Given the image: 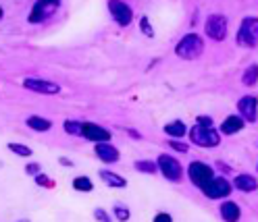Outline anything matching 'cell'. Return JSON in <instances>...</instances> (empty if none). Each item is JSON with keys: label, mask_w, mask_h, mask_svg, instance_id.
Here are the masks:
<instances>
[{"label": "cell", "mask_w": 258, "mask_h": 222, "mask_svg": "<svg viewBox=\"0 0 258 222\" xmlns=\"http://www.w3.org/2000/svg\"><path fill=\"white\" fill-rule=\"evenodd\" d=\"M163 131H165V135L167 137H171V139H181L183 135H187V125L183 123V121H169L165 127H163Z\"/></svg>", "instance_id": "ac0fdd59"}, {"label": "cell", "mask_w": 258, "mask_h": 222, "mask_svg": "<svg viewBox=\"0 0 258 222\" xmlns=\"http://www.w3.org/2000/svg\"><path fill=\"white\" fill-rule=\"evenodd\" d=\"M127 133H129V137H134V139H142V135L136 129H127Z\"/></svg>", "instance_id": "836d02e7"}, {"label": "cell", "mask_w": 258, "mask_h": 222, "mask_svg": "<svg viewBox=\"0 0 258 222\" xmlns=\"http://www.w3.org/2000/svg\"><path fill=\"white\" fill-rule=\"evenodd\" d=\"M3 15H5V11H3V7H0V19H3Z\"/></svg>", "instance_id": "d590c367"}, {"label": "cell", "mask_w": 258, "mask_h": 222, "mask_svg": "<svg viewBox=\"0 0 258 222\" xmlns=\"http://www.w3.org/2000/svg\"><path fill=\"white\" fill-rule=\"evenodd\" d=\"M140 31H142V34L146 36V38H154V29H152L148 17H142V19H140Z\"/></svg>", "instance_id": "484cf974"}, {"label": "cell", "mask_w": 258, "mask_h": 222, "mask_svg": "<svg viewBox=\"0 0 258 222\" xmlns=\"http://www.w3.org/2000/svg\"><path fill=\"white\" fill-rule=\"evenodd\" d=\"M231 191H233L231 181L221 177V174H217V177L202 189L204 197H208V199H227L231 195Z\"/></svg>", "instance_id": "52a82bcc"}, {"label": "cell", "mask_w": 258, "mask_h": 222, "mask_svg": "<svg viewBox=\"0 0 258 222\" xmlns=\"http://www.w3.org/2000/svg\"><path fill=\"white\" fill-rule=\"evenodd\" d=\"M82 137L92 141V144H104V141H110V131L106 127L98 125V123H84V131H82Z\"/></svg>", "instance_id": "7c38bea8"}, {"label": "cell", "mask_w": 258, "mask_h": 222, "mask_svg": "<svg viewBox=\"0 0 258 222\" xmlns=\"http://www.w3.org/2000/svg\"><path fill=\"white\" fill-rule=\"evenodd\" d=\"M7 150L13 152V154H17V156H21V158H31V156H34V150H31L29 146L17 144V141H9V144H7Z\"/></svg>", "instance_id": "44dd1931"}, {"label": "cell", "mask_w": 258, "mask_h": 222, "mask_svg": "<svg viewBox=\"0 0 258 222\" xmlns=\"http://www.w3.org/2000/svg\"><path fill=\"white\" fill-rule=\"evenodd\" d=\"M134 168L138 172H144V174H156L158 172V166H156L154 160H136Z\"/></svg>", "instance_id": "cb8c5ba5"}, {"label": "cell", "mask_w": 258, "mask_h": 222, "mask_svg": "<svg viewBox=\"0 0 258 222\" xmlns=\"http://www.w3.org/2000/svg\"><path fill=\"white\" fill-rule=\"evenodd\" d=\"M189 139L194 146L198 148H217L221 144V133L215 129V127H200L194 125L191 129L187 131Z\"/></svg>", "instance_id": "7a4b0ae2"}, {"label": "cell", "mask_w": 258, "mask_h": 222, "mask_svg": "<svg viewBox=\"0 0 258 222\" xmlns=\"http://www.w3.org/2000/svg\"><path fill=\"white\" fill-rule=\"evenodd\" d=\"M227 25L229 23L223 15H208L206 21H204V34L213 42H223L227 38Z\"/></svg>", "instance_id": "ba28073f"}, {"label": "cell", "mask_w": 258, "mask_h": 222, "mask_svg": "<svg viewBox=\"0 0 258 222\" xmlns=\"http://www.w3.org/2000/svg\"><path fill=\"white\" fill-rule=\"evenodd\" d=\"M23 87L34 91V93H40V96H56L60 93V85L54 83V81H48V79H40V77H27L23 79Z\"/></svg>", "instance_id": "30bf717a"}, {"label": "cell", "mask_w": 258, "mask_h": 222, "mask_svg": "<svg viewBox=\"0 0 258 222\" xmlns=\"http://www.w3.org/2000/svg\"><path fill=\"white\" fill-rule=\"evenodd\" d=\"M62 0H36L34 7H31L29 15H27V21L29 23H42L48 17H52L54 11L60 7Z\"/></svg>", "instance_id": "8992f818"}, {"label": "cell", "mask_w": 258, "mask_h": 222, "mask_svg": "<svg viewBox=\"0 0 258 222\" xmlns=\"http://www.w3.org/2000/svg\"><path fill=\"white\" fill-rule=\"evenodd\" d=\"M219 216L223 218V222H239V218H241L239 203L231 201V199H223L219 205Z\"/></svg>", "instance_id": "5bb4252c"}, {"label": "cell", "mask_w": 258, "mask_h": 222, "mask_svg": "<svg viewBox=\"0 0 258 222\" xmlns=\"http://www.w3.org/2000/svg\"><path fill=\"white\" fill-rule=\"evenodd\" d=\"M217 166L223 170V172H231V166H227V164H223V162H217Z\"/></svg>", "instance_id": "e575fe53"}, {"label": "cell", "mask_w": 258, "mask_h": 222, "mask_svg": "<svg viewBox=\"0 0 258 222\" xmlns=\"http://www.w3.org/2000/svg\"><path fill=\"white\" fill-rule=\"evenodd\" d=\"M231 185H233V189H237V191H241V193H254L258 189V181L248 172L235 174V179L231 181Z\"/></svg>", "instance_id": "2e32d148"}, {"label": "cell", "mask_w": 258, "mask_h": 222, "mask_svg": "<svg viewBox=\"0 0 258 222\" xmlns=\"http://www.w3.org/2000/svg\"><path fill=\"white\" fill-rule=\"evenodd\" d=\"M187 177H189L191 185L198 187L200 191H202V189L217 177V172H215V168H213L211 164L196 160V162H189V166H187Z\"/></svg>", "instance_id": "277c9868"}, {"label": "cell", "mask_w": 258, "mask_h": 222, "mask_svg": "<svg viewBox=\"0 0 258 222\" xmlns=\"http://www.w3.org/2000/svg\"><path fill=\"white\" fill-rule=\"evenodd\" d=\"M196 125H200V127H215V121H213V117L200 115V117H196Z\"/></svg>", "instance_id": "4dcf8cb0"}, {"label": "cell", "mask_w": 258, "mask_h": 222, "mask_svg": "<svg viewBox=\"0 0 258 222\" xmlns=\"http://www.w3.org/2000/svg\"><path fill=\"white\" fill-rule=\"evenodd\" d=\"M169 146H171L175 152H179V154H185V152L189 150L187 144H183V141H177V139H171V141H169Z\"/></svg>", "instance_id": "83f0119b"}, {"label": "cell", "mask_w": 258, "mask_h": 222, "mask_svg": "<svg viewBox=\"0 0 258 222\" xmlns=\"http://www.w3.org/2000/svg\"><path fill=\"white\" fill-rule=\"evenodd\" d=\"M25 125L29 127L31 131H38V133H46L52 129V121L50 119H44V117H38V115H31L25 119Z\"/></svg>", "instance_id": "d6986e66"}, {"label": "cell", "mask_w": 258, "mask_h": 222, "mask_svg": "<svg viewBox=\"0 0 258 222\" xmlns=\"http://www.w3.org/2000/svg\"><path fill=\"white\" fill-rule=\"evenodd\" d=\"M241 83H244L246 87H252V85L258 83V65H250L244 71V75H241Z\"/></svg>", "instance_id": "7402d4cb"}, {"label": "cell", "mask_w": 258, "mask_h": 222, "mask_svg": "<svg viewBox=\"0 0 258 222\" xmlns=\"http://www.w3.org/2000/svg\"><path fill=\"white\" fill-rule=\"evenodd\" d=\"M94 218L98 220V222H112L110 214H108L104 208H94Z\"/></svg>", "instance_id": "4316f807"}, {"label": "cell", "mask_w": 258, "mask_h": 222, "mask_svg": "<svg viewBox=\"0 0 258 222\" xmlns=\"http://www.w3.org/2000/svg\"><path fill=\"white\" fill-rule=\"evenodd\" d=\"M256 170H258V164H256Z\"/></svg>", "instance_id": "74e56055"}, {"label": "cell", "mask_w": 258, "mask_h": 222, "mask_svg": "<svg viewBox=\"0 0 258 222\" xmlns=\"http://www.w3.org/2000/svg\"><path fill=\"white\" fill-rule=\"evenodd\" d=\"M94 154L104 164H115V162L121 160V152L112 144H108V141H104V144H96L94 146Z\"/></svg>", "instance_id": "4fadbf2b"}, {"label": "cell", "mask_w": 258, "mask_h": 222, "mask_svg": "<svg viewBox=\"0 0 258 222\" xmlns=\"http://www.w3.org/2000/svg\"><path fill=\"white\" fill-rule=\"evenodd\" d=\"M71 185H73L75 191H79V193H90V191H94V183H92L90 177H86V174H77V177L71 181Z\"/></svg>", "instance_id": "ffe728a7"}, {"label": "cell", "mask_w": 258, "mask_h": 222, "mask_svg": "<svg viewBox=\"0 0 258 222\" xmlns=\"http://www.w3.org/2000/svg\"><path fill=\"white\" fill-rule=\"evenodd\" d=\"M237 44L241 48H256L258 46V17H244L237 27Z\"/></svg>", "instance_id": "3957f363"}, {"label": "cell", "mask_w": 258, "mask_h": 222, "mask_svg": "<svg viewBox=\"0 0 258 222\" xmlns=\"http://www.w3.org/2000/svg\"><path fill=\"white\" fill-rule=\"evenodd\" d=\"M19 222H29V220H19Z\"/></svg>", "instance_id": "8d00e7d4"}, {"label": "cell", "mask_w": 258, "mask_h": 222, "mask_svg": "<svg viewBox=\"0 0 258 222\" xmlns=\"http://www.w3.org/2000/svg\"><path fill=\"white\" fill-rule=\"evenodd\" d=\"M237 115L246 123L258 121V98L256 96H244L237 100Z\"/></svg>", "instance_id": "8fae6325"}, {"label": "cell", "mask_w": 258, "mask_h": 222, "mask_svg": "<svg viewBox=\"0 0 258 222\" xmlns=\"http://www.w3.org/2000/svg\"><path fill=\"white\" fill-rule=\"evenodd\" d=\"M62 129L67 131L69 135L82 137V131H84V123H82V121H73V119H67V121L62 123Z\"/></svg>", "instance_id": "603a6c76"}, {"label": "cell", "mask_w": 258, "mask_h": 222, "mask_svg": "<svg viewBox=\"0 0 258 222\" xmlns=\"http://www.w3.org/2000/svg\"><path fill=\"white\" fill-rule=\"evenodd\" d=\"M244 127H246V121L239 115H229V117H225L223 123L219 125V133L221 135H235V133H239L241 129H244Z\"/></svg>", "instance_id": "9a60e30c"}, {"label": "cell", "mask_w": 258, "mask_h": 222, "mask_svg": "<svg viewBox=\"0 0 258 222\" xmlns=\"http://www.w3.org/2000/svg\"><path fill=\"white\" fill-rule=\"evenodd\" d=\"M98 174H100L102 183H104V185H108V187H112V189H125V187H127L125 177H121V174H119V172H115V170L102 168Z\"/></svg>", "instance_id": "e0dca14e"}, {"label": "cell", "mask_w": 258, "mask_h": 222, "mask_svg": "<svg viewBox=\"0 0 258 222\" xmlns=\"http://www.w3.org/2000/svg\"><path fill=\"white\" fill-rule=\"evenodd\" d=\"M112 214H115V218H117L119 222H127L129 218H132V210H129L127 205L121 203V201L112 205Z\"/></svg>", "instance_id": "d4e9b609"}, {"label": "cell", "mask_w": 258, "mask_h": 222, "mask_svg": "<svg viewBox=\"0 0 258 222\" xmlns=\"http://www.w3.org/2000/svg\"><path fill=\"white\" fill-rule=\"evenodd\" d=\"M108 13L119 27H127L134 21V9L123 0H108Z\"/></svg>", "instance_id": "9c48e42d"}, {"label": "cell", "mask_w": 258, "mask_h": 222, "mask_svg": "<svg viewBox=\"0 0 258 222\" xmlns=\"http://www.w3.org/2000/svg\"><path fill=\"white\" fill-rule=\"evenodd\" d=\"M202 52H204V40H202V36L194 34V31L185 34L179 42L175 44V56L177 58L196 60V58L202 56Z\"/></svg>", "instance_id": "6da1fadb"}, {"label": "cell", "mask_w": 258, "mask_h": 222, "mask_svg": "<svg viewBox=\"0 0 258 222\" xmlns=\"http://www.w3.org/2000/svg\"><path fill=\"white\" fill-rule=\"evenodd\" d=\"M156 166H158V172L171 183H179L183 179V166L171 154H160L156 158Z\"/></svg>", "instance_id": "5b68a950"}, {"label": "cell", "mask_w": 258, "mask_h": 222, "mask_svg": "<svg viewBox=\"0 0 258 222\" xmlns=\"http://www.w3.org/2000/svg\"><path fill=\"white\" fill-rule=\"evenodd\" d=\"M152 222H173V216L169 212H158Z\"/></svg>", "instance_id": "1f68e13d"}, {"label": "cell", "mask_w": 258, "mask_h": 222, "mask_svg": "<svg viewBox=\"0 0 258 222\" xmlns=\"http://www.w3.org/2000/svg\"><path fill=\"white\" fill-rule=\"evenodd\" d=\"M58 164H60V166H73V162L69 160V158H62V156L58 158Z\"/></svg>", "instance_id": "d6a6232c"}, {"label": "cell", "mask_w": 258, "mask_h": 222, "mask_svg": "<svg viewBox=\"0 0 258 222\" xmlns=\"http://www.w3.org/2000/svg\"><path fill=\"white\" fill-rule=\"evenodd\" d=\"M36 185H40V187H50L52 185V181H50V177L48 174H44V172H40V174H36Z\"/></svg>", "instance_id": "f1b7e54d"}, {"label": "cell", "mask_w": 258, "mask_h": 222, "mask_svg": "<svg viewBox=\"0 0 258 222\" xmlns=\"http://www.w3.org/2000/svg\"><path fill=\"white\" fill-rule=\"evenodd\" d=\"M40 172H42V168H40L38 162H29V164H25V174H29V177H36V174H40Z\"/></svg>", "instance_id": "f546056e"}]
</instances>
